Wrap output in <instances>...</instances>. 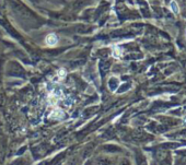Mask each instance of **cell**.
Instances as JSON below:
<instances>
[{
	"label": "cell",
	"mask_w": 186,
	"mask_h": 165,
	"mask_svg": "<svg viewBox=\"0 0 186 165\" xmlns=\"http://www.w3.org/2000/svg\"><path fill=\"white\" fill-rule=\"evenodd\" d=\"M46 43L48 45H54V44L57 43V37H56L54 34H49L46 37Z\"/></svg>",
	"instance_id": "6da1fadb"
},
{
	"label": "cell",
	"mask_w": 186,
	"mask_h": 165,
	"mask_svg": "<svg viewBox=\"0 0 186 165\" xmlns=\"http://www.w3.org/2000/svg\"><path fill=\"white\" fill-rule=\"evenodd\" d=\"M170 8H171V10L174 12L175 14H177L178 13V5H177V3H176V1H171V3H170Z\"/></svg>",
	"instance_id": "7a4b0ae2"
}]
</instances>
